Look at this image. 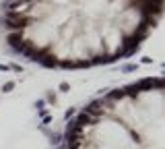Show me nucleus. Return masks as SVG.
Returning <instances> with one entry per match:
<instances>
[{"label": "nucleus", "instance_id": "1", "mask_svg": "<svg viewBox=\"0 0 165 149\" xmlns=\"http://www.w3.org/2000/svg\"><path fill=\"white\" fill-rule=\"evenodd\" d=\"M163 0H4L2 33L17 54L48 69H91L138 52Z\"/></svg>", "mask_w": 165, "mask_h": 149}, {"label": "nucleus", "instance_id": "2", "mask_svg": "<svg viewBox=\"0 0 165 149\" xmlns=\"http://www.w3.org/2000/svg\"><path fill=\"white\" fill-rule=\"evenodd\" d=\"M163 77L95 97L66 126V149H163Z\"/></svg>", "mask_w": 165, "mask_h": 149}]
</instances>
